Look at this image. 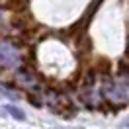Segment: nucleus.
<instances>
[{
  "label": "nucleus",
  "instance_id": "1",
  "mask_svg": "<svg viewBox=\"0 0 129 129\" xmlns=\"http://www.w3.org/2000/svg\"><path fill=\"white\" fill-rule=\"evenodd\" d=\"M0 63L6 64V67H12V64L20 63V53L6 41H0Z\"/></svg>",
  "mask_w": 129,
  "mask_h": 129
},
{
  "label": "nucleus",
  "instance_id": "2",
  "mask_svg": "<svg viewBox=\"0 0 129 129\" xmlns=\"http://www.w3.org/2000/svg\"><path fill=\"white\" fill-rule=\"evenodd\" d=\"M0 113H10L14 119L18 121H24L25 119V113L20 110V108H16V106H4V108H0Z\"/></svg>",
  "mask_w": 129,
  "mask_h": 129
},
{
  "label": "nucleus",
  "instance_id": "3",
  "mask_svg": "<svg viewBox=\"0 0 129 129\" xmlns=\"http://www.w3.org/2000/svg\"><path fill=\"white\" fill-rule=\"evenodd\" d=\"M0 94H4V96H6V98H10V100H14V98H16V94H12L10 90L2 88V86H0Z\"/></svg>",
  "mask_w": 129,
  "mask_h": 129
}]
</instances>
